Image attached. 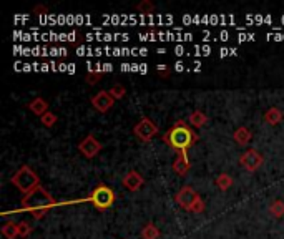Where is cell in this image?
Wrapping results in <instances>:
<instances>
[{"mask_svg":"<svg viewBox=\"0 0 284 239\" xmlns=\"http://www.w3.org/2000/svg\"><path fill=\"white\" fill-rule=\"evenodd\" d=\"M170 141H171V145L174 148L181 149L183 155H186V148H188L193 141L191 129H188L186 127H183V125H178L176 128H173L171 131H170Z\"/></svg>","mask_w":284,"mask_h":239,"instance_id":"cell-1","label":"cell"},{"mask_svg":"<svg viewBox=\"0 0 284 239\" xmlns=\"http://www.w3.org/2000/svg\"><path fill=\"white\" fill-rule=\"evenodd\" d=\"M12 183L17 184L19 189H22V191H34V186L38 183V178L34 175V171H32L30 168H22L20 171L12 178Z\"/></svg>","mask_w":284,"mask_h":239,"instance_id":"cell-2","label":"cell"},{"mask_svg":"<svg viewBox=\"0 0 284 239\" xmlns=\"http://www.w3.org/2000/svg\"><path fill=\"white\" fill-rule=\"evenodd\" d=\"M52 200L50 196L40 188H35L34 191L28 193V196L25 198L23 201V206H28V208H38V206H43V204H50Z\"/></svg>","mask_w":284,"mask_h":239,"instance_id":"cell-3","label":"cell"},{"mask_svg":"<svg viewBox=\"0 0 284 239\" xmlns=\"http://www.w3.org/2000/svg\"><path fill=\"white\" fill-rule=\"evenodd\" d=\"M93 202H95L96 206H98L100 209H105L108 208V206L113 202V193L110 188H107V186H100V188L95 189V193H93Z\"/></svg>","mask_w":284,"mask_h":239,"instance_id":"cell-4","label":"cell"},{"mask_svg":"<svg viewBox=\"0 0 284 239\" xmlns=\"http://www.w3.org/2000/svg\"><path fill=\"white\" fill-rule=\"evenodd\" d=\"M196 200H198V196L194 194V191H193L191 188H188V186H186V188H183L180 193L176 194V201L180 202V204L183 206V208H188V209H191L193 202L196 201Z\"/></svg>","mask_w":284,"mask_h":239,"instance_id":"cell-5","label":"cell"},{"mask_svg":"<svg viewBox=\"0 0 284 239\" xmlns=\"http://www.w3.org/2000/svg\"><path fill=\"white\" fill-rule=\"evenodd\" d=\"M135 131H136V135L140 136V138H143V140H150L151 136H155V133H156V128H155V125L151 123L150 120L145 118L143 121H141L140 125L135 128Z\"/></svg>","mask_w":284,"mask_h":239,"instance_id":"cell-6","label":"cell"},{"mask_svg":"<svg viewBox=\"0 0 284 239\" xmlns=\"http://www.w3.org/2000/svg\"><path fill=\"white\" fill-rule=\"evenodd\" d=\"M92 103L96 107V110H100V111H107L108 108L112 107L113 100H112V96L108 95L107 92H100L98 95L95 96V98H92Z\"/></svg>","mask_w":284,"mask_h":239,"instance_id":"cell-7","label":"cell"},{"mask_svg":"<svg viewBox=\"0 0 284 239\" xmlns=\"http://www.w3.org/2000/svg\"><path fill=\"white\" fill-rule=\"evenodd\" d=\"M261 161H263V158L258 155L254 149H249V151L246 153L245 156H243V160H241V163L246 166L249 171H253V169H256L259 165H261Z\"/></svg>","mask_w":284,"mask_h":239,"instance_id":"cell-8","label":"cell"},{"mask_svg":"<svg viewBox=\"0 0 284 239\" xmlns=\"http://www.w3.org/2000/svg\"><path fill=\"white\" fill-rule=\"evenodd\" d=\"M80 149H82V151H83L87 156H93V155H96V153L100 151V143H98V141H96L95 138L88 136V138L85 140L82 145H80Z\"/></svg>","mask_w":284,"mask_h":239,"instance_id":"cell-9","label":"cell"},{"mask_svg":"<svg viewBox=\"0 0 284 239\" xmlns=\"http://www.w3.org/2000/svg\"><path fill=\"white\" fill-rule=\"evenodd\" d=\"M123 183H125V186H127L128 189H136L138 186L141 184V176L138 175L136 171H132L127 178H125Z\"/></svg>","mask_w":284,"mask_h":239,"instance_id":"cell-10","label":"cell"},{"mask_svg":"<svg viewBox=\"0 0 284 239\" xmlns=\"http://www.w3.org/2000/svg\"><path fill=\"white\" fill-rule=\"evenodd\" d=\"M174 169L180 175H185L186 169H188V158H186V155H181V158H178V161L174 163Z\"/></svg>","mask_w":284,"mask_h":239,"instance_id":"cell-11","label":"cell"},{"mask_svg":"<svg viewBox=\"0 0 284 239\" xmlns=\"http://www.w3.org/2000/svg\"><path fill=\"white\" fill-rule=\"evenodd\" d=\"M158 234H160V233H158V229L153 224H148L147 228L143 229V238L145 239H156Z\"/></svg>","mask_w":284,"mask_h":239,"instance_id":"cell-12","label":"cell"},{"mask_svg":"<svg viewBox=\"0 0 284 239\" xmlns=\"http://www.w3.org/2000/svg\"><path fill=\"white\" fill-rule=\"evenodd\" d=\"M249 131H247L246 128H239L238 131H236V141L238 143H241V145H245L247 140H249Z\"/></svg>","mask_w":284,"mask_h":239,"instance_id":"cell-13","label":"cell"},{"mask_svg":"<svg viewBox=\"0 0 284 239\" xmlns=\"http://www.w3.org/2000/svg\"><path fill=\"white\" fill-rule=\"evenodd\" d=\"M189 121L194 125V127H201V125H205L206 123V116L203 115V113H193L191 115V118H189Z\"/></svg>","mask_w":284,"mask_h":239,"instance_id":"cell-14","label":"cell"},{"mask_svg":"<svg viewBox=\"0 0 284 239\" xmlns=\"http://www.w3.org/2000/svg\"><path fill=\"white\" fill-rule=\"evenodd\" d=\"M32 107V110H34L35 113H43L47 110V103L43 100H35L34 103L30 105Z\"/></svg>","mask_w":284,"mask_h":239,"instance_id":"cell-15","label":"cell"},{"mask_svg":"<svg viewBox=\"0 0 284 239\" xmlns=\"http://www.w3.org/2000/svg\"><path fill=\"white\" fill-rule=\"evenodd\" d=\"M17 228H19V226H15V224H7L5 228L2 229V233L5 234V236L9 238V239H14V236L17 234Z\"/></svg>","mask_w":284,"mask_h":239,"instance_id":"cell-16","label":"cell"},{"mask_svg":"<svg viewBox=\"0 0 284 239\" xmlns=\"http://www.w3.org/2000/svg\"><path fill=\"white\" fill-rule=\"evenodd\" d=\"M218 184H220V188H221V189L229 188V186H231V178H229V176H226V175L220 176V178H218Z\"/></svg>","mask_w":284,"mask_h":239,"instance_id":"cell-17","label":"cell"},{"mask_svg":"<svg viewBox=\"0 0 284 239\" xmlns=\"http://www.w3.org/2000/svg\"><path fill=\"white\" fill-rule=\"evenodd\" d=\"M201 209H203V201L200 200V198H198V200L193 202V206H191V211H194V213H200Z\"/></svg>","mask_w":284,"mask_h":239,"instance_id":"cell-18","label":"cell"},{"mask_svg":"<svg viewBox=\"0 0 284 239\" xmlns=\"http://www.w3.org/2000/svg\"><path fill=\"white\" fill-rule=\"evenodd\" d=\"M185 54H186V48L183 45H176V47H174V55L181 56V55H185Z\"/></svg>","mask_w":284,"mask_h":239,"instance_id":"cell-19","label":"cell"},{"mask_svg":"<svg viewBox=\"0 0 284 239\" xmlns=\"http://www.w3.org/2000/svg\"><path fill=\"white\" fill-rule=\"evenodd\" d=\"M43 123H45V125H52V123H55V116L48 113V115L43 116Z\"/></svg>","mask_w":284,"mask_h":239,"instance_id":"cell-20","label":"cell"},{"mask_svg":"<svg viewBox=\"0 0 284 239\" xmlns=\"http://www.w3.org/2000/svg\"><path fill=\"white\" fill-rule=\"evenodd\" d=\"M112 93H113V95L116 96V98H120V96H123L125 90H123V88H118V87H115V88H113V90H112Z\"/></svg>","mask_w":284,"mask_h":239,"instance_id":"cell-21","label":"cell"},{"mask_svg":"<svg viewBox=\"0 0 284 239\" xmlns=\"http://www.w3.org/2000/svg\"><path fill=\"white\" fill-rule=\"evenodd\" d=\"M101 70H103V72H112L113 70V65L112 63H103V65H101Z\"/></svg>","mask_w":284,"mask_h":239,"instance_id":"cell-22","label":"cell"},{"mask_svg":"<svg viewBox=\"0 0 284 239\" xmlns=\"http://www.w3.org/2000/svg\"><path fill=\"white\" fill-rule=\"evenodd\" d=\"M209 54H211V47L209 45L201 47V55H209Z\"/></svg>","mask_w":284,"mask_h":239,"instance_id":"cell-23","label":"cell"},{"mask_svg":"<svg viewBox=\"0 0 284 239\" xmlns=\"http://www.w3.org/2000/svg\"><path fill=\"white\" fill-rule=\"evenodd\" d=\"M174 70H176V72H183V70H185V65H183V62H178L176 65H174Z\"/></svg>","mask_w":284,"mask_h":239,"instance_id":"cell-24","label":"cell"},{"mask_svg":"<svg viewBox=\"0 0 284 239\" xmlns=\"http://www.w3.org/2000/svg\"><path fill=\"white\" fill-rule=\"evenodd\" d=\"M220 38L223 40V42H226V40L229 38V34H228V32H226V30H223L221 34H220Z\"/></svg>","mask_w":284,"mask_h":239,"instance_id":"cell-25","label":"cell"},{"mask_svg":"<svg viewBox=\"0 0 284 239\" xmlns=\"http://www.w3.org/2000/svg\"><path fill=\"white\" fill-rule=\"evenodd\" d=\"M220 55H221V56L231 55V48H221V50H220Z\"/></svg>","mask_w":284,"mask_h":239,"instance_id":"cell-26","label":"cell"},{"mask_svg":"<svg viewBox=\"0 0 284 239\" xmlns=\"http://www.w3.org/2000/svg\"><path fill=\"white\" fill-rule=\"evenodd\" d=\"M67 72H68V74H75V65H74V63H68Z\"/></svg>","mask_w":284,"mask_h":239,"instance_id":"cell-27","label":"cell"},{"mask_svg":"<svg viewBox=\"0 0 284 239\" xmlns=\"http://www.w3.org/2000/svg\"><path fill=\"white\" fill-rule=\"evenodd\" d=\"M147 72H148V67L145 63H141L140 65V74H147Z\"/></svg>","mask_w":284,"mask_h":239,"instance_id":"cell-28","label":"cell"},{"mask_svg":"<svg viewBox=\"0 0 284 239\" xmlns=\"http://www.w3.org/2000/svg\"><path fill=\"white\" fill-rule=\"evenodd\" d=\"M67 68H68V65H65V63H60L58 65V70L60 72H67Z\"/></svg>","mask_w":284,"mask_h":239,"instance_id":"cell-29","label":"cell"},{"mask_svg":"<svg viewBox=\"0 0 284 239\" xmlns=\"http://www.w3.org/2000/svg\"><path fill=\"white\" fill-rule=\"evenodd\" d=\"M138 54H140L141 56H147L148 55V50H147V48H140V52H138Z\"/></svg>","mask_w":284,"mask_h":239,"instance_id":"cell-30","label":"cell"},{"mask_svg":"<svg viewBox=\"0 0 284 239\" xmlns=\"http://www.w3.org/2000/svg\"><path fill=\"white\" fill-rule=\"evenodd\" d=\"M48 67H50V65L42 63V65H40V70H42V72H48Z\"/></svg>","mask_w":284,"mask_h":239,"instance_id":"cell-31","label":"cell"},{"mask_svg":"<svg viewBox=\"0 0 284 239\" xmlns=\"http://www.w3.org/2000/svg\"><path fill=\"white\" fill-rule=\"evenodd\" d=\"M183 22H185V23H191V17H189V15H185V17H183Z\"/></svg>","mask_w":284,"mask_h":239,"instance_id":"cell-32","label":"cell"}]
</instances>
